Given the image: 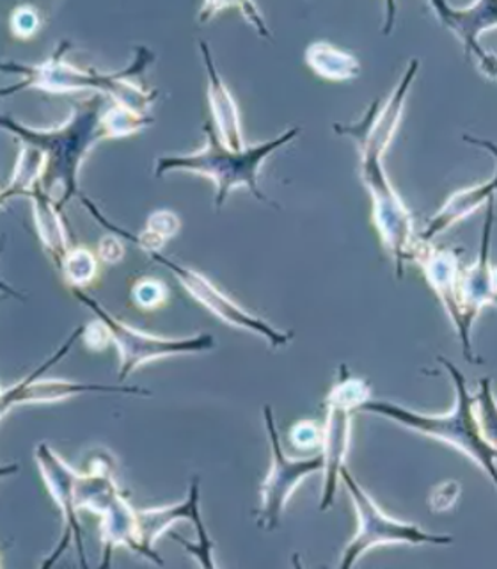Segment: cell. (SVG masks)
<instances>
[{"instance_id": "27", "label": "cell", "mask_w": 497, "mask_h": 569, "mask_svg": "<svg viewBox=\"0 0 497 569\" xmlns=\"http://www.w3.org/2000/svg\"><path fill=\"white\" fill-rule=\"evenodd\" d=\"M169 298V290L164 281L156 278H139L132 287V299L141 310L153 311L165 305Z\"/></svg>"}, {"instance_id": "3", "label": "cell", "mask_w": 497, "mask_h": 569, "mask_svg": "<svg viewBox=\"0 0 497 569\" xmlns=\"http://www.w3.org/2000/svg\"><path fill=\"white\" fill-rule=\"evenodd\" d=\"M70 49L68 41H62L52 58L40 64H23V62H2V71L6 73H18L23 79L13 88L2 89V97L18 93L23 89H41L49 93H68V91H80V89H94L100 93L109 94L115 103L129 107L133 111L148 114V109L153 106L159 93L146 91L138 84L130 82V77L139 76L146 70L148 64L153 61V53L146 47L135 49V58L129 68L114 73H98V71L80 70L75 64L64 59V52Z\"/></svg>"}, {"instance_id": "1", "label": "cell", "mask_w": 497, "mask_h": 569, "mask_svg": "<svg viewBox=\"0 0 497 569\" xmlns=\"http://www.w3.org/2000/svg\"><path fill=\"white\" fill-rule=\"evenodd\" d=\"M405 100L398 94L387 98L381 107L375 100L363 120L352 124H334V130L343 136H352L361 153V178L372 198L373 222L377 227L382 244L393 258L396 278H404L405 263L410 262L414 239L413 216L390 186L382 157L389 148L404 114Z\"/></svg>"}, {"instance_id": "17", "label": "cell", "mask_w": 497, "mask_h": 569, "mask_svg": "<svg viewBox=\"0 0 497 569\" xmlns=\"http://www.w3.org/2000/svg\"><path fill=\"white\" fill-rule=\"evenodd\" d=\"M200 49L203 53L204 67H206V77H209L210 109H212L213 123H215L219 138L231 150H244L239 107L231 97L230 89L224 84V80L219 76L209 43L200 41Z\"/></svg>"}, {"instance_id": "26", "label": "cell", "mask_w": 497, "mask_h": 569, "mask_svg": "<svg viewBox=\"0 0 497 569\" xmlns=\"http://www.w3.org/2000/svg\"><path fill=\"white\" fill-rule=\"evenodd\" d=\"M59 271L71 289H80L91 283L98 276V258L89 249L73 248L68 251Z\"/></svg>"}, {"instance_id": "19", "label": "cell", "mask_w": 497, "mask_h": 569, "mask_svg": "<svg viewBox=\"0 0 497 569\" xmlns=\"http://www.w3.org/2000/svg\"><path fill=\"white\" fill-rule=\"evenodd\" d=\"M497 192V171L488 182L478 183V186L467 187L460 191L453 192L446 203L435 212L434 218L428 221L425 230L422 231L419 239L434 242L437 237L443 236L453 224H457L462 219L469 218L476 210L481 209L488 201L494 200Z\"/></svg>"}, {"instance_id": "24", "label": "cell", "mask_w": 497, "mask_h": 569, "mask_svg": "<svg viewBox=\"0 0 497 569\" xmlns=\"http://www.w3.org/2000/svg\"><path fill=\"white\" fill-rule=\"evenodd\" d=\"M153 121H155L153 116L133 111V109L121 106V103H114L106 111H103L102 114V124L106 139L126 138V136L139 132V130L144 129V127L153 123Z\"/></svg>"}, {"instance_id": "12", "label": "cell", "mask_w": 497, "mask_h": 569, "mask_svg": "<svg viewBox=\"0 0 497 569\" xmlns=\"http://www.w3.org/2000/svg\"><path fill=\"white\" fill-rule=\"evenodd\" d=\"M410 262L422 267L423 276L437 293L444 311L448 313L453 328L457 331L462 343V355L470 363H481L473 351L470 337L464 328V316L460 305V269H458L457 251L434 244L428 240L416 239L410 253Z\"/></svg>"}, {"instance_id": "14", "label": "cell", "mask_w": 497, "mask_h": 569, "mask_svg": "<svg viewBox=\"0 0 497 569\" xmlns=\"http://www.w3.org/2000/svg\"><path fill=\"white\" fill-rule=\"evenodd\" d=\"M435 17L462 43L467 61L481 76L497 82V56L479 43V36L497 29V0H479L466 8H453L448 2H430Z\"/></svg>"}, {"instance_id": "29", "label": "cell", "mask_w": 497, "mask_h": 569, "mask_svg": "<svg viewBox=\"0 0 497 569\" xmlns=\"http://www.w3.org/2000/svg\"><path fill=\"white\" fill-rule=\"evenodd\" d=\"M322 440H324V427L313 420H302L295 423L290 432V441L293 447L298 450H316L322 449Z\"/></svg>"}, {"instance_id": "23", "label": "cell", "mask_w": 497, "mask_h": 569, "mask_svg": "<svg viewBox=\"0 0 497 569\" xmlns=\"http://www.w3.org/2000/svg\"><path fill=\"white\" fill-rule=\"evenodd\" d=\"M47 169V157L40 148L23 144L13 174L2 191V203H8L17 196H29L36 187L41 186Z\"/></svg>"}, {"instance_id": "2", "label": "cell", "mask_w": 497, "mask_h": 569, "mask_svg": "<svg viewBox=\"0 0 497 569\" xmlns=\"http://www.w3.org/2000/svg\"><path fill=\"white\" fill-rule=\"evenodd\" d=\"M102 97L89 98L77 103L68 121L52 130H36L26 124L18 123L11 116H2V127L8 132L22 139L23 144L40 148L47 157L44 169V191L53 196V191L61 187L59 209L68 203L73 196H79V171L89 151L94 144L106 139L102 124Z\"/></svg>"}, {"instance_id": "13", "label": "cell", "mask_w": 497, "mask_h": 569, "mask_svg": "<svg viewBox=\"0 0 497 569\" xmlns=\"http://www.w3.org/2000/svg\"><path fill=\"white\" fill-rule=\"evenodd\" d=\"M34 458L44 485L52 495L53 502L58 503L59 509H61L62 523H64L61 541L41 566L50 568V566L55 565L73 541L77 551H79L80 566L88 568L84 541H82V525L79 520L80 509L77 507V479H79V473L50 445H36Z\"/></svg>"}, {"instance_id": "8", "label": "cell", "mask_w": 497, "mask_h": 569, "mask_svg": "<svg viewBox=\"0 0 497 569\" xmlns=\"http://www.w3.org/2000/svg\"><path fill=\"white\" fill-rule=\"evenodd\" d=\"M73 296L79 299L84 307L93 311L97 319L102 320L109 328L112 343L118 347L120 352V381L129 379L139 367L150 363V361L162 360L168 356L192 355V352L210 351L215 347V338L212 335H195L189 338H164L155 335L142 333L132 326L124 325L120 319H115L112 313L91 298L84 290L71 289Z\"/></svg>"}, {"instance_id": "22", "label": "cell", "mask_w": 497, "mask_h": 569, "mask_svg": "<svg viewBox=\"0 0 497 569\" xmlns=\"http://www.w3.org/2000/svg\"><path fill=\"white\" fill-rule=\"evenodd\" d=\"M306 62L316 76L333 82L352 80L361 73V64L354 53L345 52L325 41H316L307 47Z\"/></svg>"}, {"instance_id": "21", "label": "cell", "mask_w": 497, "mask_h": 569, "mask_svg": "<svg viewBox=\"0 0 497 569\" xmlns=\"http://www.w3.org/2000/svg\"><path fill=\"white\" fill-rule=\"evenodd\" d=\"M79 198L85 209L89 210V213H91L103 228H106L111 233H115V236H120L121 239L129 240L132 244L139 246V248L144 249L146 253L160 251L165 240L176 236L178 230H180V219L176 218V213L169 212V210H159V212H153L150 218H148L146 230L142 231V236H133V233L124 230V228L115 227L114 222L109 221V219L100 212L97 204L89 200L88 196L80 192Z\"/></svg>"}, {"instance_id": "16", "label": "cell", "mask_w": 497, "mask_h": 569, "mask_svg": "<svg viewBox=\"0 0 497 569\" xmlns=\"http://www.w3.org/2000/svg\"><path fill=\"white\" fill-rule=\"evenodd\" d=\"M126 393V396H151V390L139 387H106V385H84V382L62 381V379H34L31 382H17L14 387L2 391V418L17 408L26 405H49L58 400L71 399L82 393Z\"/></svg>"}, {"instance_id": "15", "label": "cell", "mask_w": 497, "mask_h": 569, "mask_svg": "<svg viewBox=\"0 0 497 569\" xmlns=\"http://www.w3.org/2000/svg\"><path fill=\"white\" fill-rule=\"evenodd\" d=\"M494 222H496V198L488 201L487 209H485L478 258L460 276L462 316H464V328H466L467 337H470L473 325H475L481 310L488 305H496L497 307V293L493 284V262H490Z\"/></svg>"}, {"instance_id": "7", "label": "cell", "mask_w": 497, "mask_h": 569, "mask_svg": "<svg viewBox=\"0 0 497 569\" xmlns=\"http://www.w3.org/2000/svg\"><path fill=\"white\" fill-rule=\"evenodd\" d=\"M369 399H372V390L368 382L348 373L345 365L339 367V378L325 399L327 415H325L324 440H322V456H324V486L320 497L322 512L328 511L336 500L346 453L351 449L352 417Z\"/></svg>"}, {"instance_id": "9", "label": "cell", "mask_w": 497, "mask_h": 569, "mask_svg": "<svg viewBox=\"0 0 497 569\" xmlns=\"http://www.w3.org/2000/svg\"><path fill=\"white\" fill-rule=\"evenodd\" d=\"M266 436L271 441L272 467L268 476L263 480L262 503L257 509L256 523L260 529L275 530L280 525L281 516L288 506L293 491L301 486L302 480L324 471V456L322 452L315 458L292 459L284 453L281 445L280 431L275 426L274 411L271 406L263 408Z\"/></svg>"}, {"instance_id": "4", "label": "cell", "mask_w": 497, "mask_h": 569, "mask_svg": "<svg viewBox=\"0 0 497 569\" xmlns=\"http://www.w3.org/2000/svg\"><path fill=\"white\" fill-rule=\"evenodd\" d=\"M439 363L448 372L455 388V408L446 415H423L414 409L387 402V400H366L359 411L389 418L410 431L443 441L453 449L466 453L490 477L497 489V449L485 440L479 429L475 411V396H470L466 376L458 367L439 356Z\"/></svg>"}, {"instance_id": "5", "label": "cell", "mask_w": 497, "mask_h": 569, "mask_svg": "<svg viewBox=\"0 0 497 569\" xmlns=\"http://www.w3.org/2000/svg\"><path fill=\"white\" fill-rule=\"evenodd\" d=\"M301 130L297 127L286 130L272 141L262 142L257 147L244 148V150H231L219 138L217 130L212 123L204 124L206 144L201 150L186 156L159 157L155 166V177H164L169 171H186V173L201 174L210 178L217 187L215 204L221 209L226 203L227 196L239 187H247L248 191L256 196V200L266 204L272 203L257 187V174L262 169L266 157H271L275 150H280L286 142L297 138ZM277 207V204H274Z\"/></svg>"}, {"instance_id": "30", "label": "cell", "mask_w": 497, "mask_h": 569, "mask_svg": "<svg viewBox=\"0 0 497 569\" xmlns=\"http://www.w3.org/2000/svg\"><path fill=\"white\" fill-rule=\"evenodd\" d=\"M458 497H460V482L458 480L440 482L432 489L428 506H430L432 512H446L457 503Z\"/></svg>"}, {"instance_id": "20", "label": "cell", "mask_w": 497, "mask_h": 569, "mask_svg": "<svg viewBox=\"0 0 497 569\" xmlns=\"http://www.w3.org/2000/svg\"><path fill=\"white\" fill-rule=\"evenodd\" d=\"M29 198L32 200L36 230L40 236L41 244L47 249L55 267L61 269L70 251V244H68L67 227L62 222L58 201L53 200V196L44 191L41 186L36 187Z\"/></svg>"}, {"instance_id": "6", "label": "cell", "mask_w": 497, "mask_h": 569, "mask_svg": "<svg viewBox=\"0 0 497 569\" xmlns=\"http://www.w3.org/2000/svg\"><path fill=\"white\" fill-rule=\"evenodd\" d=\"M342 482L346 491L351 493L359 527H357V532L352 541L343 550L339 568H354L366 551L377 547H387V545L449 547L455 542L453 536L426 532L419 525L395 520L387 516L375 503V500L361 488L359 482L352 477L346 467L342 471Z\"/></svg>"}, {"instance_id": "28", "label": "cell", "mask_w": 497, "mask_h": 569, "mask_svg": "<svg viewBox=\"0 0 497 569\" xmlns=\"http://www.w3.org/2000/svg\"><path fill=\"white\" fill-rule=\"evenodd\" d=\"M11 32L18 40H29L38 32L41 26V14L34 6L23 4L13 9L9 18Z\"/></svg>"}, {"instance_id": "10", "label": "cell", "mask_w": 497, "mask_h": 569, "mask_svg": "<svg viewBox=\"0 0 497 569\" xmlns=\"http://www.w3.org/2000/svg\"><path fill=\"white\" fill-rule=\"evenodd\" d=\"M189 520L194 523L197 530V545L185 541L182 536L173 533L183 548H185L203 568H215L213 562V542L210 541L209 532L204 527L203 516L200 509V479L194 477L189 488V497L185 502L176 503V506L155 507V509H142L138 511V529L139 541H141L142 557L151 560L153 565L164 566V560L160 559L159 551L155 550V541L168 532L176 521Z\"/></svg>"}, {"instance_id": "32", "label": "cell", "mask_w": 497, "mask_h": 569, "mask_svg": "<svg viewBox=\"0 0 497 569\" xmlns=\"http://www.w3.org/2000/svg\"><path fill=\"white\" fill-rule=\"evenodd\" d=\"M120 239V236L112 233V236L103 237L102 242L98 244V254H100L103 262H120L121 258H123L124 246Z\"/></svg>"}, {"instance_id": "25", "label": "cell", "mask_w": 497, "mask_h": 569, "mask_svg": "<svg viewBox=\"0 0 497 569\" xmlns=\"http://www.w3.org/2000/svg\"><path fill=\"white\" fill-rule=\"evenodd\" d=\"M475 411L481 435L497 449V397L494 393L493 379H479L478 391L475 393Z\"/></svg>"}, {"instance_id": "33", "label": "cell", "mask_w": 497, "mask_h": 569, "mask_svg": "<svg viewBox=\"0 0 497 569\" xmlns=\"http://www.w3.org/2000/svg\"><path fill=\"white\" fill-rule=\"evenodd\" d=\"M464 141L469 142V144H473V147L487 150L488 153H493L494 159L497 160V142L488 141V139L473 138V136H464Z\"/></svg>"}, {"instance_id": "18", "label": "cell", "mask_w": 497, "mask_h": 569, "mask_svg": "<svg viewBox=\"0 0 497 569\" xmlns=\"http://www.w3.org/2000/svg\"><path fill=\"white\" fill-rule=\"evenodd\" d=\"M102 518V568L111 566L112 551L115 548L126 547L142 557L141 541H139L138 511L132 509L129 500L121 491H115L114 497L103 506L100 511Z\"/></svg>"}, {"instance_id": "31", "label": "cell", "mask_w": 497, "mask_h": 569, "mask_svg": "<svg viewBox=\"0 0 497 569\" xmlns=\"http://www.w3.org/2000/svg\"><path fill=\"white\" fill-rule=\"evenodd\" d=\"M109 342H112L111 333L102 320L98 319L97 322H91L88 328H84V343L89 349L102 351Z\"/></svg>"}, {"instance_id": "11", "label": "cell", "mask_w": 497, "mask_h": 569, "mask_svg": "<svg viewBox=\"0 0 497 569\" xmlns=\"http://www.w3.org/2000/svg\"><path fill=\"white\" fill-rule=\"evenodd\" d=\"M151 260H155L160 266L168 267L169 271L176 276L178 281L182 283L183 289L191 293L195 301L201 302L206 310L212 311L213 316L219 317L222 322H226L231 328L245 329L251 333L260 335L265 338L266 342L272 347H283L292 340V333L280 331L274 326L268 325L260 317L248 313L244 308H240L236 302L231 301L226 293L206 280L201 272L189 269V267L180 266L171 258L162 257L160 251L148 253Z\"/></svg>"}, {"instance_id": "34", "label": "cell", "mask_w": 497, "mask_h": 569, "mask_svg": "<svg viewBox=\"0 0 497 569\" xmlns=\"http://www.w3.org/2000/svg\"><path fill=\"white\" fill-rule=\"evenodd\" d=\"M493 284L497 293V266H493Z\"/></svg>"}]
</instances>
